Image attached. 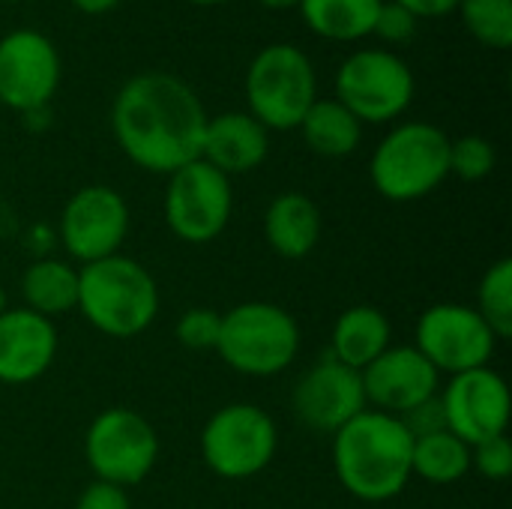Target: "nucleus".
Segmentation results:
<instances>
[{"instance_id":"f257e3e1","label":"nucleus","mask_w":512,"mask_h":509,"mask_svg":"<svg viewBox=\"0 0 512 509\" xmlns=\"http://www.w3.org/2000/svg\"><path fill=\"white\" fill-rule=\"evenodd\" d=\"M111 129L129 162L153 174H174L201 159L207 111L183 78L138 72L114 96Z\"/></svg>"},{"instance_id":"f03ea898","label":"nucleus","mask_w":512,"mask_h":509,"mask_svg":"<svg viewBox=\"0 0 512 509\" xmlns=\"http://www.w3.org/2000/svg\"><path fill=\"white\" fill-rule=\"evenodd\" d=\"M411 450L414 438L399 417L363 411L333 435V468L345 492L381 504L408 486Z\"/></svg>"},{"instance_id":"7ed1b4c3","label":"nucleus","mask_w":512,"mask_h":509,"mask_svg":"<svg viewBox=\"0 0 512 509\" xmlns=\"http://www.w3.org/2000/svg\"><path fill=\"white\" fill-rule=\"evenodd\" d=\"M78 309L111 339L144 333L159 312L156 279L132 258L111 255L78 270Z\"/></svg>"},{"instance_id":"20e7f679","label":"nucleus","mask_w":512,"mask_h":509,"mask_svg":"<svg viewBox=\"0 0 512 509\" xmlns=\"http://www.w3.org/2000/svg\"><path fill=\"white\" fill-rule=\"evenodd\" d=\"M369 177L387 201L426 198L450 177V135L426 120L396 126L375 147Z\"/></svg>"},{"instance_id":"39448f33","label":"nucleus","mask_w":512,"mask_h":509,"mask_svg":"<svg viewBox=\"0 0 512 509\" xmlns=\"http://www.w3.org/2000/svg\"><path fill=\"white\" fill-rule=\"evenodd\" d=\"M318 99V75L309 54L291 42L261 48L246 69L249 114L267 132L297 129Z\"/></svg>"},{"instance_id":"423d86ee","label":"nucleus","mask_w":512,"mask_h":509,"mask_svg":"<svg viewBox=\"0 0 512 509\" xmlns=\"http://www.w3.org/2000/svg\"><path fill=\"white\" fill-rule=\"evenodd\" d=\"M219 357L240 375L270 378L285 372L300 351L297 321L273 303H240L222 315Z\"/></svg>"},{"instance_id":"0eeeda50","label":"nucleus","mask_w":512,"mask_h":509,"mask_svg":"<svg viewBox=\"0 0 512 509\" xmlns=\"http://www.w3.org/2000/svg\"><path fill=\"white\" fill-rule=\"evenodd\" d=\"M336 102L360 123H390L414 102V72L390 48H360L336 69Z\"/></svg>"},{"instance_id":"6e6552de","label":"nucleus","mask_w":512,"mask_h":509,"mask_svg":"<svg viewBox=\"0 0 512 509\" xmlns=\"http://www.w3.org/2000/svg\"><path fill=\"white\" fill-rule=\"evenodd\" d=\"M276 447V423L258 405H228L216 411L201 435V456L207 468L225 480L261 474L273 462Z\"/></svg>"},{"instance_id":"1a4fd4ad","label":"nucleus","mask_w":512,"mask_h":509,"mask_svg":"<svg viewBox=\"0 0 512 509\" xmlns=\"http://www.w3.org/2000/svg\"><path fill=\"white\" fill-rule=\"evenodd\" d=\"M234 210L231 177L195 159L174 174H168L165 189V225L183 243H210L216 240Z\"/></svg>"},{"instance_id":"9d476101","label":"nucleus","mask_w":512,"mask_h":509,"mask_svg":"<svg viewBox=\"0 0 512 509\" xmlns=\"http://www.w3.org/2000/svg\"><path fill=\"white\" fill-rule=\"evenodd\" d=\"M84 453L99 483L126 489L138 486L153 471L159 438L141 414L129 408H111L90 423Z\"/></svg>"},{"instance_id":"9b49d317","label":"nucleus","mask_w":512,"mask_h":509,"mask_svg":"<svg viewBox=\"0 0 512 509\" xmlns=\"http://www.w3.org/2000/svg\"><path fill=\"white\" fill-rule=\"evenodd\" d=\"M498 336L477 309L462 303H438L420 315L417 351L441 372L462 375L489 366Z\"/></svg>"},{"instance_id":"f8f14e48","label":"nucleus","mask_w":512,"mask_h":509,"mask_svg":"<svg viewBox=\"0 0 512 509\" xmlns=\"http://www.w3.org/2000/svg\"><path fill=\"white\" fill-rule=\"evenodd\" d=\"M60 72V51L45 33L18 27L0 39V105L18 114L48 108L60 87Z\"/></svg>"},{"instance_id":"ddd939ff","label":"nucleus","mask_w":512,"mask_h":509,"mask_svg":"<svg viewBox=\"0 0 512 509\" xmlns=\"http://www.w3.org/2000/svg\"><path fill=\"white\" fill-rule=\"evenodd\" d=\"M126 234H129V207L123 195L111 186L102 183L84 186L63 207L60 240L66 252L81 264H93L117 255Z\"/></svg>"},{"instance_id":"4468645a","label":"nucleus","mask_w":512,"mask_h":509,"mask_svg":"<svg viewBox=\"0 0 512 509\" xmlns=\"http://www.w3.org/2000/svg\"><path fill=\"white\" fill-rule=\"evenodd\" d=\"M441 405L447 417V432L462 438L468 447L495 435H507L510 387L489 366L453 375L441 396Z\"/></svg>"},{"instance_id":"2eb2a0df","label":"nucleus","mask_w":512,"mask_h":509,"mask_svg":"<svg viewBox=\"0 0 512 509\" xmlns=\"http://www.w3.org/2000/svg\"><path fill=\"white\" fill-rule=\"evenodd\" d=\"M291 405H294L297 420L306 429L336 435L345 423H351L357 414L366 411L360 372L327 357L324 363H315L300 378V384L294 387Z\"/></svg>"},{"instance_id":"dca6fc26","label":"nucleus","mask_w":512,"mask_h":509,"mask_svg":"<svg viewBox=\"0 0 512 509\" xmlns=\"http://www.w3.org/2000/svg\"><path fill=\"white\" fill-rule=\"evenodd\" d=\"M360 381L366 402L393 417H402L420 402L438 396V369L414 345L387 348L360 372Z\"/></svg>"},{"instance_id":"f3484780","label":"nucleus","mask_w":512,"mask_h":509,"mask_svg":"<svg viewBox=\"0 0 512 509\" xmlns=\"http://www.w3.org/2000/svg\"><path fill=\"white\" fill-rule=\"evenodd\" d=\"M57 357V330L30 309H6L0 315V381L30 384L48 372Z\"/></svg>"},{"instance_id":"a211bd4d","label":"nucleus","mask_w":512,"mask_h":509,"mask_svg":"<svg viewBox=\"0 0 512 509\" xmlns=\"http://www.w3.org/2000/svg\"><path fill=\"white\" fill-rule=\"evenodd\" d=\"M267 153H270V132L249 111H225L207 117L201 159L216 171H222L225 177L255 171L267 159Z\"/></svg>"},{"instance_id":"6ab92c4d","label":"nucleus","mask_w":512,"mask_h":509,"mask_svg":"<svg viewBox=\"0 0 512 509\" xmlns=\"http://www.w3.org/2000/svg\"><path fill=\"white\" fill-rule=\"evenodd\" d=\"M264 237L282 258H306L321 240V210L303 192H282L264 213Z\"/></svg>"},{"instance_id":"aec40b11","label":"nucleus","mask_w":512,"mask_h":509,"mask_svg":"<svg viewBox=\"0 0 512 509\" xmlns=\"http://www.w3.org/2000/svg\"><path fill=\"white\" fill-rule=\"evenodd\" d=\"M387 348H390V321L381 309L351 306L336 318L330 336V357L336 363L363 372Z\"/></svg>"},{"instance_id":"412c9836","label":"nucleus","mask_w":512,"mask_h":509,"mask_svg":"<svg viewBox=\"0 0 512 509\" xmlns=\"http://www.w3.org/2000/svg\"><path fill=\"white\" fill-rule=\"evenodd\" d=\"M384 0H300L306 27L330 42H357L372 36Z\"/></svg>"},{"instance_id":"4be33fe9","label":"nucleus","mask_w":512,"mask_h":509,"mask_svg":"<svg viewBox=\"0 0 512 509\" xmlns=\"http://www.w3.org/2000/svg\"><path fill=\"white\" fill-rule=\"evenodd\" d=\"M297 129L303 132L309 150L327 159L351 156L363 138V123L336 99H315Z\"/></svg>"},{"instance_id":"5701e85b","label":"nucleus","mask_w":512,"mask_h":509,"mask_svg":"<svg viewBox=\"0 0 512 509\" xmlns=\"http://www.w3.org/2000/svg\"><path fill=\"white\" fill-rule=\"evenodd\" d=\"M21 294L27 300V309L48 321L66 315L69 309L78 306V270L57 258L33 261L24 270Z\"/></svg>"},{"instance_id":"b1692460","label":"nucleus","mask_w":512,"mask_h":509,"mask_svg":"<svg viewBox=\"0 0 512 509\" xmlns=\"http://www.w3.org/2000/svg\"><path fill=\"white\" fill-rule=\"evenodd\" d=\"M471 471V447L453 432L417 438L411 450V474L435 486L459 483Z\"/></svg>"},{"instance_id":"393cba45","label":"nucleus","mask_w":512,"mask_h":509,"mask_svg":"<svg viewBox=\"0 0 512 509\" xmlns=\"http://www.w3.org/2000/svg\"><path fill=\"white\" fill-rule=\"evenodd\" d=\"M456 12L480 45L492 51L512 48V0H462Z\"/></svg>"},{"instance_id":"a878e982","label":"nucleus","mask_w":512,"mask_h":509,"mask_svg":"<svg viewBox=\"0 0 512 509\" xmlns=\"http://www.w3.org/2000/svg\"><path fill=\"white\" fill-rule=\"evenodd\" d=\"M480 318L489 324V330L498 339L512 336V261L501 258L489 267V273L480 282Z\"/></svg>"},{"instance_id":"bb28decb","label":"nucleus","mask_w":512,"mask_h":509,"mask_svg":"<svg viewBox=\"0 0 512 509\" xmlns=\"http://www.w3.org/2000/svg\"><path fill=\"white\" fill-rule=\"evenodd\" d=\"M498 153L492 147V141L480 138V135H465L450 141V174H456L459 180L477 183L486 180L495 171Z\"/></svg>"},{"instance_id":"cd10ccee","label":"nucleus","mask_w":512,"mask_h":509,"mask_svg":"<svg viewBox=\"0 0 512 509\" xmlns=\"http://www.w3.org/2000/svg\"><path fill=\"white\" fill-rule=\"evenodd\" d=\"M222 315L216 309H189L177 324V339L192 351H216Z\"/></svg>"},{"instance_id":"c85d7f7f","label":"nucleus","mask_w":512,"mask_h":509,"mask_svg":"<svg viewBox=\"0 0 512 509\" xmlns=\"http://www.w3.org/2000/svg\"><path fill=\"white\" fill-rule=\"evenodd\" d=\"M417 27H420V18L411 9H405L396 0H384L375 18L372 36H378L387 45H408L417 36Z\"/></svg>"},{"instance_id":"c756f323","label":"nucleus","mask_w":512,"mask_h":509,"mask_svg":"<svg viewBox=\"0 0 512 509\" xmlns=\"http://www.w3.org/2000/svg\"><path fill=\"white\" fill-rule=\"evenodd\" d=\"M471 468L480 471L486 480H507L512 474V444L507 435H495L489 441H480L471 447Z\"/></svg>"},{"instance_id":"7c9ffc66","label":"nucleus","mask_w":512,"mask_h":509,"mask_svg":"<svg viewBox=\"0 0 512 509\" xmlns=\"http://www.w3.org/2000/svg\"><path fill=\"white\" fill-rule=\"evenodd\" d=\"M402 426L408 429V435L417 441V438H429V435H438V432H447V417H444V405L438 396L420 402L417 408H411L408 414L399 417Z\"/></svg>"},{"instance_id":"2f4dec72","label":"nucleus","mask_w":512,"mask_h":509,"mask_svg":"<svg viewBox=\"0 0 512 509\" xmlns=\"http://www.w3.org/2000/svg\"><path fill=\"white\" fill-rule=\"evenodd\" d=\"M75 509H132L126 489L111 483H93L81 492Z\"/></svg>"},{"instance_id":"473e14b6","label":"nucleus","mask_w":512,"mask_h":509,"mask_svg":"<svg viewBox=\"0 0 512 509\" xmlns=\"http://www.w3.org/2000/svg\"><path fill=\"white\" fill-rule=\"evenodd\" d=\"M396 3L411 9L417 18H441V15L456 12L462 0H396Z\"/></svg>"},{"instance_id":"72a5a7b5","label":"nucleus","mask_w":512,"mask_h":509,"mask_svg":"<svg viewBox=\"0 0 512 509\" xmlns=\"http://www.w3.org/2000/svg\"><path fill=\"white\" fill-rule=\"evenodd\" d=\"M78 12H84V15H105V12H111L120 0H69Z\"/></svg>"},{"instance_id":"f704fd0d","label":"nucleus","mask_w":512,"mask_h":509,"mask_svg":"<svg viewBox=\"0 0 512 509\" xmlns=\"http://www.w3.org/2000/svg\"><path fill=\"white\" fill-rule=\"evenodd\" d=\"M264 9H297L300 0H258Z\"/></svg>"},{"instance_id":"c9c22d12","label":"nucleus","mask_w":512,"mask_h":509,"mask_svg":"<svg viewBox=\"0 0 512 509\" xmlns=\"http://www.w3.org/2000/svg\"><path fill=\"white\" fill-rule=\"evenodd\" d=\"M195 6H222V3H231V0H189Z\"/></svg>"},{"instance_id":"e433bc0d","label":"nucleus","mask_w":512,"mask_h":509,"mask_svg":"<svg viewBox=\"0 0 512 509\" xmlns=\"http://www.w3.org/2000/svg\"><path fill=\"white\" fill-rule=\"evenodd\" d=\"M6 312V294H3V285H0V315Z\"/></svg>"}]
</instances>
